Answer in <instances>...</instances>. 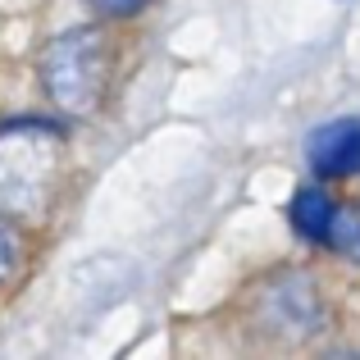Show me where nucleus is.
<instances>
[{"instance_id": "nucleus-1", "label": "nucleus", "mask_w": 360, "mask_h": 360, "mask_svg": "<svg viewBox=\"0 0 360 360\" xmlns=\"http://www.w3.org/2000/svg\"><path fill=\"white\" fill-rule=\"evenodd\" d=\"M110 82V41L96 27L60 32L41 51V87L64 115H91Z\"/></svg>"}, {"instance_id": "nucleus-2", "label": "nucleus", "mask_w": 360, "mask_h": 360, "mask_svg": "<svg viewBox=\"0 0 360 360\" xmlns=\"http://www.w3.org/2000/svg\"><path fill=\"white\" fill-rule=\"evenodd\" d=\"M41 141L0 137V196L5 201L32 205L37 187H46V178H51V146H41Z\"/></svg>"}, {"instance_id": "nucleus-3", "label": "nucleus", "mask_w": 360, "mask_h": 360, "mask_svg": "<svg viewBox=\"0 0 360 360\" xmlns=\"http://www.w3.org/2000/svg\"><path fill=\"white\" fill-rule=\"evenodd\" d=\"M306 160L319 178H352L360 174V119H338L310 132Z\"/></svg>"}, {"instance_id": "nucleus-4", "label": "nucleus", "mask_w": 360, "mask_h": 360, "mask_svg": "<svg viewBox=\"0 0 360 360\" xmlns=\"http://www.w3.org/2000/svg\"><path fill=\"white\" fill-rule=\"evenodd\" d=\"M264 319L274 328H292V333H310L319 328V301L310 292V278L301 274H283L278 283L264 288Z\"/></svg>"}, {"instance_id": "nucleus-5", "label": "nucleus", "mask_w": 360, "mask_h": 360, "mask_svg": "<svg viewBox=\"0 0 360 360\" xmlns=\"http://www.w3.org/2000/svg\"><path fill=\"white\" fill-rule=\"evenodd\" d=\"M333 210H338V205L328 201V192H319V187H301V192L292 196V229H297L306 242H328Z\"/></svg>"}, {"instance_id": "nucleus-6", "label": "nucleus", "mask_w": 360, "mask_h": 360, "mask_svg": "<svg viewBox=\"0 0 360 360\" xmlns=\"http://www.w3.org/2000/svg\"><path fill=\"white\" fill-rule=\"evenodd\" d=\"M328 242L342 255L360 260V214L356 210H333V224H328Z\"/></svg>"}, {"instance_id": "nucleus-7", "label": "nucleus", "mask_w": 360, "mask_h": 360, "mask_svg": "<svg viewBox=\"0 0 360 360\" xmlns=\"http://www.w3.org/2000/svg\"><path fill=\"white\" fill-rule=\"evenodd\" d=\"M14 264H18V233L0 219V283L14 274Z\"/></svg>"}, {"instance_id": "nucleus-8", "label": "nucleus", "mask_w": 360, "mask_h": 360, "mask_svg": "<svg viewBox=\"0 0 360 360\" xmlns=\"http://www.w3.org/2000/svg\"><path fill=\"white\" fill-rule=\"evenodd\" d=\"M141 5H150V0H91V9H101V14H115V18L137 14Z\"/></svg>"}]
</instances>
